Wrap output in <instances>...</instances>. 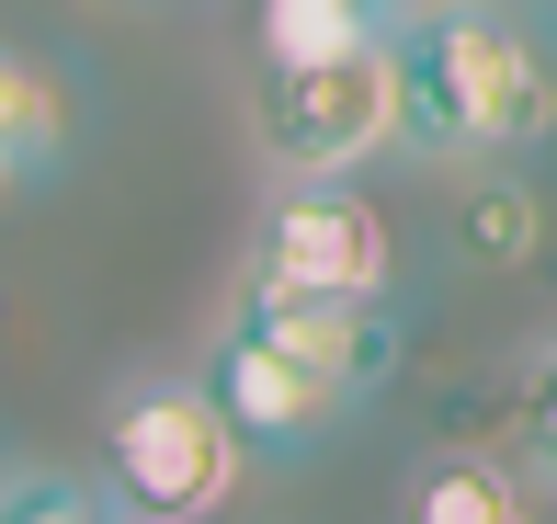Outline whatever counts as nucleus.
<instances>
[{"label":"nucleus","mask_w":557,"mask_h":524,"mask_svg":"<svg viewBox=\"0 0 557 524\" xmlns=\"http://www.w3.org/2000/svg\"><path fill=\"white\" fill-rule=\"evenodd\" d=\"M455 240H467L478 263H535L546 194L523 183V160H478V171H467V194H455Z\"/></svg>","instance_id":"nucleus-9"},{"label":"nucleus","mask_w":557,"mask_h":524,"mask_svg":"<svg viewBox=\"0 0 557 524\" xmlns=\"http://www.w3.org/2000/svg\"><path fill=\"white\" fill-rule=\"evenodd\" d=\"M250 148L273 183H331L398 148V35L342 46V58L250 69Z\"/></svg>","instance_id":"nucleus-3"},{"label":"nucleus","mask_w":557,"mask_h":524,"mask_svg":"<svg viewBox=\"0 0 557 524\" xmlns=\"http://www.w3.org/2000/svg\"><path fill=\"white\" fill-rule=\"evenodd\" d=\"M557 137V35L535 0H410L398 12V148L421 160H535Z\"/></svg>","instance_id":"nucleus-1"},{"label":"nucleus","mask_w":557,"mask_h":524,"mask_svg":"<svg viewBox=\"0 0 557 524\" xmlns=\"http://www.w3.org/2000/svg\"><path fill=\"white\" fill-rule=\"evenodd\" d=\"M398 12H410V0H262V69L375 46V35H398Z\"/></svg>","instance_id":"nucleus-10"},{"label":"nucleus","mask_w":557,"mask_h":524,"mask_svg":"<svg viewBox=\"0 0 557 524\" xmlns=\"http://www.w3.org/2000/svg\"><path fill=\"white\" fill-rule=\"evenodd\" d=\"M206 388H216V411H227V434L250 444V467H296V456H319V444L342 434L364 399L331 388L319 365H296L285 342H262V331H239L227 319L216 331V354H206Z\"/></svg>","instance_id":"nucleus-5"},{"label":"nucleus","mask_w":557,"mask_h":524,"mask_svg":"<svg viewBox=\"0 0 557 524\" xmlns=\"http://www.w3.org/2000/svg\"><path fill=\"white\" fill-rule=\"evenodd\" d=\"M250 479V444L227 434L206 377H137L103 411V490L137 524H216Z\"/></svg>","instance_id":"nucleus-2"},{"label":"nucleus","mask_w":557,"mask_h":524,"mask_svg":"<svg viewBox=\"0 0 557 524\" xmlns=\"http://www.w3.org/2000/svg\"><path fill=\"white\" fill-rule=\"evenodd\" d=\"M0 479H12V467H0Z\"/></svg>","instance_id":"nucleus-13"},{"label":"nucleus","mask_w":557,"mask_h":524,"mask_svg":"<svg viewBox=\"0 0 557 524\" xmlns=\"http://www.w3.org/2000/svg\"><path fill=\"white\" fill-rule=\"evenodd\" d=\"M250 273H273V285H342V296H398L410 252H398V217L352 171H331V183H273L262 194Z\"/></svg>","instance_id":"nucleus-4"},{"label":"nucleus","mask_w":557,"mask_h":524,"mask_svg":"<svg viewBox=\"0 0 557 524\" xmlns=\"http://www.w3.org/2000/svg\"><path fill=\"white\" fill-rule=\"evenodd\" d=\"M512 434H523V467H535V479H557V342H535V354H523Z\"/></svg>","instance_id":"nucleus-12"},{"label":"nucleus","mask_w":557,"mask_h":524,"mask_svg":"<svg viewBox=\"0 0 557 524\" xmlns=\"http://www.w3.org/2000/svg\"><path fill=\"white\" fill-rule=\"evenodd\" d=\"M227 319L285 342L296 365H319V377L352 388V399H375L398 377V296H342V285H273V273H250Z\"/></svg>","instance_id":"nucleus-6"},{"label":"nucleus","mask_w":557,"mask_h":524,"mask_svg":"<svg viewBox=\"0 0 557 524\" xmlns=\"http://www.w3.org/2000/svg\"><path fill=\"white\" fill-rule=\"evenodd\" d=\"M0 524H137L103 479H69V467H12L0 479Z\"/></svg>","instance_id":"nucleus-11"},{"label":"nucleus","mask_w":557,"mask_h":524,"mask_svg":"<svg viewBox=\"0 0 557 524\" xmlns=\"http://www.w3.org/2000/svg\"><path fill=\"white\" fill-rule=\"evenodd\" d=\"M398 524H535V467L500 444H421L398 467Z\"/></svg>","instance_id":"nucleus-7"},{"label":"nucleus","mask_w":557,"mask_h":524,"mask_svg":"<svg viewBox=\"0 0 557 524\" xmlns=\"http://www.w3.org/2000/svg\"><path fill=\"white\" fill-rule=\"evenodd\" d=\"M535 12H546V0H535Z\"/></svg>","instance_id":"nucleus-14"},{"label":"nucleus","mask_w":557,"mask_h":524,"mask_svg":"<svg viewBox=\"0 0 557 524\" xmlns=\"http://www.w3.org/2000/svg\"><path fill=\"white\" fill-rule=\"evenodd\" d=\"M69 148H81V103H69V81L46 58H23V46H0V206L35 183H58Z\"/></svg>","instance_id":"nucleus-8"}]
</instances>
